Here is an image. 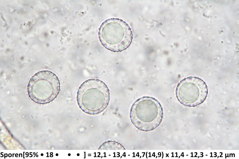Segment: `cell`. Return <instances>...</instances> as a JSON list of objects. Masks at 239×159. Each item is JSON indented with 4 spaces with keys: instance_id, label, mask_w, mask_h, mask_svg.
<instances>
[{
    "instance_id": "cell-5",
    "label": "cell",
    "mask_w": 239,
    "mask_h": 159,
    "mask_svg": "<svg viewBox=\"0 0 239 159\" xmlns=\"http://www.w3.org/2000/svg\"><path fill=\"white\" fill-rule=\"evenodd\" d=\"M208 89L205 82L201 78L190 76L181 81L177 85L176 94L182 104L193 107L202 103L206 99Z\"/></svg>"
},
{
    "instance_id": "cell-4",
    "label": "cell",
    "mask_w": 239,
    "mask_h": 159,
    "mask_svg": "<svg viewBox=\"0 0 239 159\" xmlns=\"http://www.w3.org/2000/svg\"><path fill=\"white\" fill-rule=\"evenodd\" d=\"M57 76L48 70H43L35 74L30 79L27 91L30 97L40 104L49 102L55 98L60 90Z\"/></svg>"
},
{
    "instance_id": "cell-3",
    "label": "cell",
    "mask_w": 239,
    "mask_h": 159,
    "mask_svg": "<svg viewBox=\"0 0 239 159\" xmlns=\"http://www.w3.org/2000/svg\"><path fill=\"white\" fill-rule=\"evenodd\" d=\"M98 34L99 41L104 47L115 52L127 49L133 39L129 26L118 18H110L104 22L99 28Z\"/></svg>"
},
{
    "instance_id": "cell-1",
    "label": "cell",
    "mask_w": 239,
    "mask_h": 159,
    "mask_svg": "<svg viewBox=\"0 0 239 159\" xmlns=\"http://www.w3.org/2000/svg\"><path fill=\"white\" fill-rule=\"evenodd\" d=\"M109 89L106 84L96 78L88 79L79 87L76 101L79 108L90 115L99 114L108 107L110 100Z\"/></svg>"
},
{
    "instance_id": "cell-2",
    "label": "cell",
    "mask_w": 239,
    "mask_h": 159,
    "mask_svg": "<svg viewBox=\"0 0 239 159\" xmlns=\"http://www.w3.org/2000/svg\"><path fill=\"white\" fill-rule=\"evenodd\" d=\"M130 117L132 123L138 129L150 131L156 129L162 122L163 110L160 103L155 98L143 96L134 103Z\"/></svg>"
},
{
    "instance_id": "cell-6",
    "label": "cell",
    "mask_w": 239,
    "mask_h": 159,
    "mask_svg": "<svg viewBox=\"0 0 239 159\" xmlns=\"http://www.w3.org/2000/svg\"><path fill=\"white\" fill-rule=\"evenodd\" d=\"M99 149L115 150L125 149L124 146L118 142L111 141H108L103 143L100 145Z\"/></svg>"
}]
</instances>
